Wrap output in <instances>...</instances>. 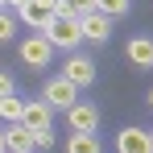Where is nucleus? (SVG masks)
Wrapping results in <instances>:
<instances>
[{
	"mask_svg": "<svg viewBox=\"0 0 153 153\" xmlns=\"http://www.w3.org/2000/svg\"><path fill=\"white\" fill-rule=\"evenodd\" d=\"M79 25H83V42L103 46V42L112 37V17H103V13H87V17H79Z\"/></svg>",
	"mask_w": 153,
	"mask_h": 153,
	"instance_id": "nucleus-8",
	"label": "nucleus"
},
{
	"mask_svg": "<svg viewBox=\"0 0 153 153\" xmlns=\"http://www.w3.org/2000/svg\"><path fill=\"white\" fill-rule=\"evenodd\" d=\"M42 33H46V42H50L54 50H75L79 42H83V25H79V17H54Z\"/></svg>",
	"mask_w": 153,
	"mask_h": 153,
	"instance_id": "nucleus-1",
	"label": "nucleus"
},
{
	"mask_svg": "<svg viewBox=\"0 0 153 153\" xmlns=\"http://www.w3.org/2000/svg\"><path fill=\"white\" fill-rule=\"evenodd\" d=\"M17 17H21L29 29H37V33H42V29L54 21V0H29L25 8H17Z\"/></svg>",
	"mask_w": 153,
	"mask_h": 153,
	"instance_id": "nucleus-7",
	"label": "nucleus"
},
{
	"mask_svg": "<svg viewBox=\"0 0 153 153\" xmlns=\"http://www.w3.org/2000/svg\"><path fill=\"white\" fill-rule=\"evenodd\" d=\"M116 149H120V153H153L149 128H137V124L120 128V132H116Z\"/></svg>",
	"mask_w": 153,
	"mask_h": 153,
	"instance_id": "nucleus-6",
	"label": "nucleus"
},
{
	"mask_svg": "<svg viewBox=\"0 0 153 153\" xmlns=\"http://www.w3.org/2000/svg\"><path fill=\"white\" fill-rule=\"evenodd\" d=\"M13 29H17V21H13L8 13H0V42H8V37H13Z\"/></svg>",
	"mask_w": 153,
	"mask_h": 153,
	"instance_id": "nucleus-17",
	"label": "nucleus"
},
{
	"mask_svg": "<svg viewBox=\"0 0 153 153\" xmlns=\"http://www.w3.org/2000/svg\"><path fill=\"white\" fill-rule=\"evenodd\" d=\"M54 145V128H33V149H50Z\"/></svg>",
	"mask_w": 153,
	"mask_h": 153,
	"instance_id": "nucleus-15",
	"label": "nucleus"
},
{
	"mask_svg": "<svg viewBox=\"0 0 153 153\" xmlns=\"http://www.w3.org/2000/svg\"><path fill=\"white\" fill-rule=\"evenodd\" d=\"M66 124H71V132H100V108L95 103H71L66 108Z\"/></svg>",
	"mask_w": 153,
	"mask_h": 153,
	"instance_id": "nucleus-3",
	"label": "nucleus"
},
{
	"mask_svg": "<svg viewBox=\"0 0 153 153\" xmlns=\"http://www.w3.org/2000/svg\"><path fill=\"white\" fill-rule=\"evenodd\" d=\"M42 100L50 103V108H62V112H66L71 103H79V87L71 83V79H62V75H58V79H50V83H46Z\"/></svg>",
	"mask_w": 153,
	"mask_h": 153,
	"instance_id": "nucleus-4",
	"label": "nucleus"
},
{
	"mask_svg": "<svg viewBox=\"0 0 153 153\" xmlns=\"http://www.w3.org/2000/svg\"><path fill=\"white\" fill-rule=\"evenodd\" d=\"M4 149L8 153H33V128H25L21 120L4 124Z\"/></svg>",
	"mask_w": 153,
	"mask_h": 153,
	"instance_id": "nucleus-9",
	"label": "nucleus"
},
{
	"mask_svg": "<svg viewBox=\"0 0 153 153\" xmlns=\"http://www.w3.org/2000/svg\"><path fill=\"white\" fill-rule=\"evenodd\" d=\"M149 108H153V91H149Z\"/></svg>",
	"mask_w": 153,
	"mask_h": 153,
	"instance_id": "nucleus-21",
	"label": "nucleus"
},
{
	"mask_svg": "<svg viewBox=\"0 0 153 153\" xmlns=\"http://www.w3.org/2000/svg\"><path fill=\"white\" fill-rule=\"evenodd\" d=\"M128 8H132V0H100V4H95V13L112 17V21H116V17H124Z\"/></svg>",
	"mask_w": 153,
	"mask_h": 153,
	"instance_id": "nucleus-14",
	"label": "nucleus"
},
{
	"mask_svg": "<svg viewBox=\"0 0 153 153\" xmlns=\"http://www.w3.org/2000/svg\"><path fill=\"white\" fill-rule=\"evenodd\" d=\"M50 116L54 108L46 100H25V116H21V124L25 128H50Z\"/></svg>",
	"mask_w": 153,
	"mask_h": 153,
	"instance_id": "nucleus-10",
	"label": "nucleus"
},
{
	"mask_svg": "<svg viewBox=\"0 0 153 153\" xmlns=\"http://www.w3.org/2000/svg\"><path fill=\"white\" fill-rule=\"evenodd\" d=\"M21 58H25L29 71H42V66H50L54 46L46 42V33H33V37H25V42H21Z\"/></svg>",
	"mask_w": 153,
	"mask_h": 153,
	"instance_id": "nucleus-2",
	"label": "nucleus"
},
{
	"mask_svg": "<svg viewBox=\"0 0 153 153\" xmlns=\"http://www.w3.org/2000/svg\"><path fill=\"white\" fill-rule=\"evenodd\" d=\"M149 141H153V128H149Z\"/></svg>",
	"mask_w": 153,
	"mask_h": 153,
	"instance_id": "nucleus-22",
	"label": "nucleus"
},
{
	"mask_svg": "<svg viewBox=\"0 0 153 153\" xmlns=\"http://www.w3.org/2000/svg\"><path fill=\"white\" fill-rule=\"evenodd\" d=\"M66 4H71V13H75V17H87V13H95V4H100V0H66Z\"/></svg>",
	"mask_w": 153,
	"mask_h": 153,
	"instance_id": "nucleus-16",
	"label": "nucleus"
},
{
	"mask_svg": "<svg viewBox=\"0 0 153 153\" xmlns=\"http://www.w3.org/2000/svg\"><path fill=\"white\" fill-rule=\"evenodd\" d=\"M21 116H25V100H17V95H4L0 100V120L4 124H17Z\"/></svg>",
	"mask_w": 153,
	"mask_h": 153,
	"instance_id": "nucleus-13",
	"label": "nucleus"
},
{
	"mask_svg": "<svg viewBox=\"0 0 153 153\" xmlns=\"http://www.w3.org/2000/svg\"><path fill=\"white\" fill-rule=\"evenodd\" d=\"M66 153H103L95 132H71L66 137Z\"/></svg>",
	"mask_w": 153,
	"mask_h": 153,
	"instance_id": "nucleus-12",
	"label": "nucleus"
},
{
	"mask_svg": "<svg viewBox=\"0 0 153 153\" xmlns=\"http://www.w3.org/2000/svg\"><path fill=\"white\" fill-rule=\"evenodd\" d=\"M124 54H128V62H132L137 71H149L153 66V37H132Z\"/></svg>",
	"mask_w": 153,
	"mask_h": 153,
	"instance_id": "nucleus-11",
	"label": "nucleus"
},
{
	"mask_svg": "<svg viewBox=\"0 0 153 153\" xmlns=\"http://www.w3.org/2000/svg\"><path fill=\"white\" fill-rule=\"evenodd\" d=\"M4 95H13V75L0 71V100H4Z\"/></svg>",
	"mask_w": 153,
	"mask_h": 153,
	"instance_id": "nucleus-18",
	"label": "nucleus"
},
{
	"mask_svg": "<svg viewBox=\"0 0 153 153\" xmlns=\"http://www.w3.org/2000/svg\"><path fill=\"white\" fill-rule=\"evenodd\" d=\"M0 153H8V149H4V128H0Z\"/></svg>",
	"mask_w": 153,
	"mask_h": 153,
	"instance_id": "nucleus-20",
	"label": "nucleus"
},
{
	"mask_svg": "<svg viewBox=\"0 0 153 153\" xmlns=\"http://www.w3.org/2000/svg\"><path fill=\"white\" fill-rule=\"evenodd\" d=\"M4 4H8V8H25L29 0H4Z\"/></svg>",
	"mask_w": 153,
	"mask_h": 153,
	"instance_id": "nucleus-19",
	"label": "nucleus"
},
{
	"mask_svg": "<svg viewBox=\"0 0 153 153\" xmlns=\"http://www.w3.org/2000/svg\"><path fill=\"white\" fill-rule=\"evenodd\" d=\"M0 8H4V0H0Z\"/></svg>",
	"mask_w": 153,
	"mask_h": 153,
	"instance_id": "nucleus-23",
	"label": "nucleus"
},
{
	"mask_svg": "<svg viewBox=\"0 0 153 153\" xmlns=\"http://www.w3.org/2000/svg\"><path fill=\"white\" fill-rule=\"evenodd\" d=\"M62 79H71L79 91H83V87H91V83H95V62H91L87 54H71V58H66V71H62Z\"/></svg>",
	"mask_w": 153,
	"mask_h": 153,
	"instance_id": "nucleus-5",
	"label": "nucleus"
}]
</instances>
